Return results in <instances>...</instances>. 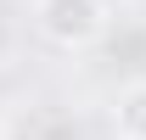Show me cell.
I'll return each instance as SVG.
<instances>
[{
  "label": "cell",
  "instance_id": "cell-2",
  "mask_svg": "<svg viewBox=\"0 0 146 140\" xmlns=\"http://www.w3.org/2000/svg\"><path fill=\"white\" fill-rule=\"evenodd\" d=\"M112 135L118 140H146V79L124 84L112 95Z\"/></svg>",
  "mask_w": 146,
  "mask_h": 140
},
{
  "label": "cell",
  "instance_id": "cell-1",
  "mask_svg": "<svg viewBox=\"0 0 146 140\" xmlns=\"http://www.w3.org/2000/svg\"><path fill=\"white\" fill-rule=\"evenodd\" d=\"M34 28L56 51H90L107 34V0H34Z\"/></svg>",
  "mask_w": 146,
  "mask_h": 140
}]
</instances>
